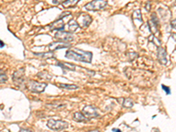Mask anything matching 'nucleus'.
Returning a JSON list of instances; mask_svg holds the SVG:
<instances>
[{
    "instance_id": "1",
    "label": "nucleus",
    "mask_w": 176,
    "mask_h": 132,
    "mask_svg": "<svg viewBox=\"0 0 176 132\" xmlns=\"http://www.w3.org/2000/svg\"><path fill=\"white\" fill-rule=\"evenodd\" d=\"M65 57L68 59H72L74 61H79V62L90 64L93 58V53L90 51H85L79 49H72L66 51Z\"/></svg>"
},
{
    "instance_id": "2",
    "label": "nucleus",
    "mask_w": 176,
    "mask_h": 132,
    "mask_svg": "<svg viewBox=\"0 0 176 132\" xmlns=\"http://www.w3.org/2000/svg\"><path fill=\"white\" fill-rule=\"evenodd\" d=\"M47 86H48L47 83L38 82V81H34V80H29L27 84V88L32 93H40L45 91Z\"/></svg>"
},
{
    "instance_id": "3",
    "label": "nucleus",
    "mask_w": 176,
    "mask_h": 132,
    "mask_svg": "<svg viewBox=\"0 0 176 132\" xmlns=\"http://www.w3.org/2000/svg\"><path fill=\"white\" fill-rule=\"evenodd\" d=\"M47 126L48 128H49L50 130H55V131H59V130H64L68 127L69 124L68 122H66L65 121H62V120H53V119H50L47 122Z\"/></svg>"
},
{
    "instance_id": "4",
    "label": "nucleus",
    "mask_w": 176,
    "mask_h": 132,
    "mask_svg": "<svg viewBox=\"0 0 176 132\" xmlns=\"http://www.w3.org/2000/svg\"><path fill=\"white\" fill-rule=\"evenodd\" d=\"M108 5V2L106 0H93L85 5V8L87 11H100L104 9Z\"/></svg>"
},
{
    "instance_id": "5",
    "label": "nucleus",
    "mask_w": 176,
    "mask_h": 132,
    "mask_svg": "<svg viewBox=\"0 0 176 132\" xmlns=\"http://www.w3.org/2000/svg\"><path fill=\"white\" fill-rule=\"evenodd\" d=\"M82 113L88 119H93V118H97L100 116V114L98 112V108L93 105H88L86 106L82 109Z\"/></svg>"
},
{
    "instance_id": "6",
    "label": "nucleus",
    "mask_w": 176,
    "mask_h": 132,
    "mask_svg": "<svg viewBox=\"0 0 176 132\" xmlns=\"http://www.w3.org/2000/svg\"><path fill=\"white\" fill-rule=\"evenodd\" d=\"M55 38L60 41V42H71L74 40V36L71 33H69L67 31H57L55 34Z\"/></svg>"
},
{
    "instance_id": "7",
    "label": "nucleus",
    "mask_w": 176,
    "mask_h": 132,
    "mask_svg": "<svg viewBox=\"0 0 176 132\" xmlns=\"http://www.w3.org/2000/svg\"><path fill=\"white\" fill-rule=\"evenodd\" d=\"M93 19L90 15L86 14V13H81L78 18V24L79 27H87L89 25L92 23Z\"/></svg>"
},
{
    "instance_id": "8",
    "label": "nucleus",
    "mask_w": 176,
    "mask_h": 132,
    "mask_svg": "<svg viewBox=\"0 0 176 132\" xmlns=\"http://www.w3.org/2000/svg\"><path fill=\"white\" fill-rule=\"evenodd\" d=\"M24 75H25V69L21 68L18 71H16L13 76H12V79L17 86H20L24 83Z\"/></svg>"
},
{
    "instance_id": "9",
    "label": "nucleus",
    "mask_w": 176,
    "mask_h": 132,
    "mask_svg": "<svg viewBox=\"0 0 176 132\" xmlns=\"http://www.w3.org/2000/svg\"><path fill=\"white\" fill-rule=\"evenodd\" d=\"M71 45L68 42H52L49 44V49L50 51H55L56 49H65V48H70Z\"/></svg>"
},
{
    "instance_id": "10",
    "label": "nucleus",
    "mask_w": 176,
    "mask_h": 132,
    "mask_svg": "<svg viewBox=\"0 0 176 132\" xmlns=\"http://www.w3.org/2000/svg\"><path fill=\"white\" fill-rule=\"evenodd\" d=\"M158 60L162 65H166V63H167L166 50L163 47H159V49H158Z\"/></svg>"
},
{
    "instance_id": "11",
    "label": "nucleus",
    "mask_w": 176,
    "mask_h": 132,
    "mask_svg": "<svg viewBox=\"0 0 176 132\" xmlns=\"http://www.w3.org/2000/svg\"><path fill=\"white\" fill-rule=\"evenodd\" d=\"M49 28L51 30H56V31H63L64 29V23L63 19H57L53 23L49 25Z\"/></svg>"
},
{
    "instance_id": "12",
    "label": "nucleus",
    "mask_w": 176,
    "mask_h": 132,
    "mask_svg": "<svg viewBox=\"0 0 176 132\" xmlns=\"http://www.w3.org/2000/svg\"><path fill=\"white\" fill-rule=\"evenodd\" d=\"M75 122H86L89 121V119L87 117H86L84 115V114L82 112H75L73 114V116H72Z\"/></svg>"
},
{
    "instance_id": "13",
    "label": "nucleus",
    "mask_w": 176,
    "mask_h": 132,
    "mask_svg": "<svg viewBox=\"0 0 176 132\" xmlns=\"http://www.w3.org/2000/svg\"><path fill=\"white\" fill-rule=\"evenodd\" d=\"M57 66L61 67L64 71L67 70V71H75L76 70V65L72 64H69V63H64V62H58L57 63Z\"/></svg>"
},
{
    "instance_id": "14",
    "label": "nucleus",
    "mask_w": 176,
    "mask_h": 132,
    "mask_svg": "<svg viewBox=\"0 0 176 132\" xmlns=\"http://www.w3.org/2000/svg\"><path fill=\"white\" fill-rule=\"evenodd\" d=\"M78 27H79V25L78 24V22L76 20H71L68 23V31L67 32L73 33V32H75L76 30L78 29Z\"/></svg>"
},
{
    "instance_id": "15",
    "label": "nucleus",
    "mask_w": 176,
    "mask_h": 132,
    "mask_svg": "<svg viewBox=\"0 0 176 132\" xmlns=\"http://www.w3.org/2000/svg\"><path fill=\"white\" fill-rule=\"evenodd\" d=\"M78 1L79 0H65L62 5L64 8H71V7H74L77 5Z\"/></svg>"
},
{
    "instance_id": "16",
    "label": "nucleus",
    "mask_w": 176,
    "mask_h": 132,
    "mask_svg": "<svg viewBox=\"0 0 176 132\" xmlns=\"http://www.w3.org/2000/svg\"><path fill=\"white\" fill-rule=\"evenodd\" d=\"M122 107L126 108H131L133 106H134V101L132 100L130 98H126L123 99V101L122 103Z\"/></svg>"
},
{
    "instance_id": "17",
    "label": "nucleus",
    "mask_w": 176,
    "mask_h": 132,
    "mask_svg": "<svg viewBox=\"0 0 176 132\" xmlns=\"http://www.w3.org/2000/svg\"><path fill=\"white\" fill-rule=\"evenodd\" d=\"M58 86L63 88V89H67V90H77V89H78V86L71 85V84H59Z\"/></svg>"
},
{
    "instance_id": "18",
    "label": "nucleus",
    "mask_w": 176,
    "mask_h": 132,
    "mask_svg": "<svg viewBox=\"0 0 176 132\" xmlns=\"http://www.w3.org/2000/svg\"><path fill=\"white\" fill-rule=\"evenodd\" d=\"M38 77L42 79H45V80H50L51 79V75L48 73L47 71H42L38 73Z\"/></svg>"
},
{
    "instance_id": "19",
    "label": "nucleus",
    "mask_w": 176,
    "mask_h": 132,
    "mask_svg": "<svg viewBox=\"0 0 176 132\" xmlns=\"http://www.w3.org/2000/svg\"><path fill=\"white\" fill-rule=\"evenodd\" d=\"M35 56H41V57H43V58H46V59H49L51 58V57H53L54 56V54L52 53V52H47V53H34Z\"/></svg>"
},
{
    "instance_id": "20",
    "label": "nucleus",
    "mask_w": 176,
    "mask_h": 132,
    "mask_svg": "<svg viewBox=\"0 0 176 132\" xmlns=\"http://www.w3.org/2000/svg\"><path fill=\"white\" fill-rule=\"evenodd\" d=\"M132 17H133V19L134 20H139V21H141L142 22V15H141V11L140 10H136L134 11V12H133V15H132Z\"/></svg>"
},
{
    "instance_id": "21",
    "label": "nucleus",
    "mask_w": 176,
    "mask_h": 132,
    "mask_svg": "<svg viewBox=\"0 0 176 132\" xmlns=\"http://www.w3.org/2000/svg\"><path fill=\"white\" fill-rule=\"evenodd\" d=\"M7 81V76L5 72L0 69V84H4Z\"/></svg>"
},
{
    "instance_id": "22",
    "label": "nucleus",
    "mask_w": 176,
    "mask_h": 132,
    "mask_svg": "<svg viewBox=\"0 0 176 132\" xmlns=\"http://www.w3.org/2000/svg\"><path fill=\"white\" fill-rule=\"evenodd\" d=\"M65 106V104H61V103H57V104H56V103H52V104H48L47 105V107H51V108H61V107H64Z\"/></svg>"
},
{
    "instance_id": "23",
    "label": "nucleus",
    "mask_w": 176,
    "mask_h": 132,
    "mask_svg": "<svg viewBox=\"0 0 176 132\" xmlns=\"http://www.w3.org/2000/svg\"><path fill=\"white\" fill-rule=\"evenodd\" d=\"M128 56H129V60H131V61L138 56V55L137 53H135V52H130V53L128 54Z\"/></svg>"
},
{
    "instance_id": "24",
    "label": "nucleus",
    "mask_w": 176,
    "mask_h": 132,
    "mask_svg": "<svg viewBox=\"0 0 176 132\" xmlns=\"http://www.w3.org/2000/svg\"><path fill=\"white\" fill-rule=\"evenodd\" d=\"M162 89L166 92V94H170V93H171L170 88L168 87V86H165V85H162Z\"/></svg>"
},
{
    "instance_id": "25",
    "label": "nucleus",
    "mask_w": 176,
    "mask_h": 132,
    "mask_svg": "<svg viewBox=\"0 0 176 132\" xmlns=\"http://www.w3.org/2000/svg\"><path fill=\"white\" fill-rule=\"evenodd\" d=\"M65 0H53V4L55 5H58V4H63Z\"/></svg>"
},
{
    "instance_id": "26",
    "label": "nucleus",
    "mask_w": 176,
    "mask_h": 132,
    "mask_svg": "<svg viewBox=\"0 0 176 132\" xmlns=\"http://www.w3.org/2000/svg\"><path fill=\"white\" fill-rule=\"evenodd\" d=\"M171 27L172 28L174 29H176V20H173L171 21Z\"/></svg>"
},
{
    "instance_id": "27",
    "label": "nucleus",
    "mask_w": 176,
    "mask_h": 132,
    "mask_svg": "<svg viewBox=\"0 0 176 132\" xmlns=\"http://www.w3.org/2000/svg\"><path fill=\"white\" fill-rule=\"evenodd\" d=\"M145 8H146L147 11L151 10V4H150V2H147L146 5H145Z\"/></svg>"
},
{
    "instance_id": "28",
    "label": "nucleus",
    "mask_w": 176,
    "mask_h": 132,
    "mask_svg": "<svg viewBox=\"0 0 176 132\" xmlns=\"http://www.w3.org/2000/svg\"><path fill=\"white\" fill-rule=\"evenodd\" d=\"M20 132H34V131H32L31 130H28V129H21L20 130Z\"/></svg>"
},
{
    "instance_id": "29",
    "label": "nucleus",
    "mask_w": 176,
    "mask_h": 132,
    "mask_svg": "<svg viewBox=\"0 0 176 132\" xmlns=\"http://www.w3.org/2000/svg\"><path fill=\"white\" fill-rule=\"evenodd\" d=\"M86 132H100V131L98 130H89V131H86Z\"/></svg>"
},
{
    "instance_id": "30",
    "label": "nucleus",
    "mask_w": 176,
    "mask_h": 132,
    "mask_svg": "<svg viewBox=\"0 0 176 132\" xmlns=\"http://www.w3.org/2000/svg\"><path fill=\"white\" fill-rule=\"evenodd\" d=\"M113 131H114V132H122L121 130H119L118 129H113Z\"/></svg>"
},
{
    "instance_id": "31",
    "label": "nucleus",
    "mask_w": 176,
    "mask_h": 132,
    "mask_svg": "<svg viewBox=\"0 0 176 132\" xmlns=\"http://www.w3.org/2000/svg\"><path fill=\"white\" fill-rule=\"evenodd\" d=\"M4 46H5V44L3 43V42H2L0 41V48H3Z\"/></svg>"
}]
</instances>
